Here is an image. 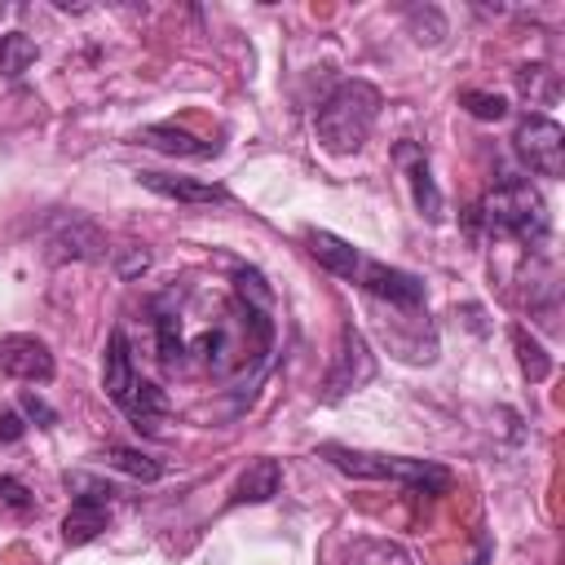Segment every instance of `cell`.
<instances>
[{
    "instance_id": "1",
    "label": "cell",
    "mask_w": 565,
    "mask_h": 565,
    "mask_svg": "<svg viewBox=\"0 0 565 565\" xmlns=\"http://www.w3.org/2000/svg\"><path fill=\"white\" fill-rule=\"evenodd\" d=\"M380 119V88L366 79H344L327 93V102L313 110V132L322 150L331 154H353L366 146L371 128Z\"/></svg>"
},
{
    "instance_id": "2",
    "label": "cell",
    "mask_w": 565,
    "mask_h": 565,
    "mask_svg": "<svg viewBox=\"0 0 565 565\" xmlns=\"http://www.w3.org/2000/svg\"><path fill=\"white\" fill-rule=\"evenodd\" d=\"M318 455L340 468L344 477H362V481H402L419 494H446L450 490V472L433 459H406V455H375V450H353V446H318Z\"/></svg>"
},
{
    "instance_id": "3",
    "label": "cell",
    "mask_w": 565,
    "mask_h": 565,
    "mask_svg": "<svg viewBox=\"0 0 565 565\" xmlns=\"http://www.w3.org/2000/svg\"><path fill=\"white\" fill-rule=\"evenodd\" d=\"M490 234H508L525 247H539L552 230V216H547V203L543 194L530 185V181H503L486 194V207H481Z\"/></svg>"
},
{
    "instance_id": "4",
    "label": "cell",
    "mask_w": 565,
    "mask_h": 565,
    "mask_svg": "<svg viewBox=\"0 0 565 565\" xmlns=\"http://www.w3.org/2000/svg\"><path fill=\"white\" fill-rule=\"evenodd\" d=\"M512 146L521 154V163L534 177H561L565 172V128L547 115H525L512 132Z\"/></svg>"
},
{
    "instance_id": "5",
    "label": "cell",
    "mask_w": 565,
    "mask_h": 565,
    "mask_svg": "<svg viewBox=\"0 0 565 565\" xmlns=\"http://www.w3.org/2000/svg\"><path fill=\"white\" fill-rule=\"evenodd\" d=\"M393 159H397V168L406 172V185H411V199H415V212L424 216V221H441L446 216V199H441V190H437V181H433V168H428V154H424V146H415V141H397L393 146Z\"/></svg>"
},
{
    "instance_id": "6",
    "label": "cell",
    "mask_w": 565,
    "mask_h": 565,
    "mask_svg": "<svg viewBox=\"0 0 565 565\" xmlns=\"http://www.w3.org/2000/svg\"><path fill=\"white\" fill-rule=\"evenodd\" d=\"M371 375H375V358H371L362 331H358V327H344V331H340V353H335V366L327 371V393H322V397L335 402V397H344L349 388L366 384Z\"/></svg>"
},
{
    "instance_id": "7",
    "label": "cell",
    "mask_w": 565,
    "mask_h": 565,
    "mask_svg": "<svg viewBox=\"0 0 565 565\" xmlns=\"http://www.w3.org/2000/svg\"><path fill=\"white\" fill-rule=\"evenodd\" d=\"M353 282H362L371 296H380V300H388L397 309H419L424 305V278L406 274V269H393L384 260H362Z\"/></svg>"
},
{
    "instance_id": "8",
    "label": "cell",
    "mask_w": 565,
    "mask_h": 565,
    "mask_svg": "<svg viewBox=\"0 0 565 565\" xmlns=\"http://www.w3.org/2000/svg\"><path fill=\"white\" fill-rule=\"evenodd\" d=\"M137 384H141V375H137V366H132V353H128V335L115 327L110 331V340H106V366H102V388H106V397L128 415L132 411V397H137Z\"/></svg>"
},
{
    "instance_id": "9",
    "label": "cell",
    "mask_w": 565,
    "mask_h": 565,
    "mask_svg": "<svg viewBox=\"0 0 565 565\" xmlns=\"http://www.w3.org/2000/svg\"><path fill=\"white\" fill-rule=\"evenodd\" d=\"M0 371L13 380H53V353L40 335H4L0 340Z\"/></svg>"
},
{
    "instance_id": "10",
    "label": "cell",
    "mask_w": 565,
    "mask_h": 565,
    "mask_svg": "<svg viewBox=\"0 0 565 565\" xmlns=\"http://www.w3.org/2000/svg\"><path fill=\"white\" fill-rule=\"evenodd\" d=\"M137 181L163 199L177 203H230V190L216 181H194V177H168V172H137Z\"/></svg>"
},
{
    "instance_id": "11",
    "label": "cell",
    "mask_w": 565,
    "mask_h": 565,
    "mask_svg": "<svg viewBox=\"0 0 565 565\" xmlns=\"http://www.w3.org/2000/svg\"><path fill=\"white\" fill-rule=\"evenodd\" d=\"M137 141L150 146V150L177 154V159H207V154H216V141H203V137H194V132H185L177 124H146L137 132Z\"/></svg>"
},
{
    "instance_id": "12",
    "label": "cell",
    "mask_w": 565,
    "mask_h": 565,
    "mask_svg": "<svg viewBox=\"0 0 565 565\" xmlns=\"http://www.w3.org/2000/svg\"><path fill=\"white\" fill-rule=\"evenodd\" d=\"M305 243H309V256H313L322 269H331V274H340V278H358L362 252H358L353 243H344V238L331 234V230H305Z\"/></svg>"
},
{
    "instance_id": "13",
    "label": "cell",
    "mask_w": 565,
    "mask_h": 565,
    "mask_svg": "<svg viewBox=\"0 0 565 565\" xmlns=\"http://www.w3.org/2000/svg\"><path fill=\"white\" fill-rule=\"evenodd\" d=\"M278 481H282V468H278V459H252V463L243 468V477L234 481V490H230V508H238V503H265V499H274V494H278Z\"/></svg>"
},
{
    "instance_id": "14",
    "label": "cell",
    "mask_w": 565,
    "mask_h": 565,
    "mask_svg": "<svg viewBox=\"0 0 565 565\" xmlns=\"http://www.w3.org/2000/svg\"><path fill=\"white\" fill-rule=\"evenodd\" d=\"M106 521H110V512H106V503H102V499L75 494V503H71V512H66V521H62V539H66L71 547L93 543V539L106 530Z\"/></svg>"
},
{
    "instance_id": "15",
    "label": "cell",
    "mask_w": 565,
    "mask_h": 565,
    "mask_svg": "<svg viewBox=\"0 0 565 565\" xmlns=\"http://www.w3.org/2000/svg\"><path fill=\"white\" fill-rule=\"evenodd\" d=\"M53 247H62V256H79V260H93V256H102V234L88 225V221H79V216H71L66 225H62V234H53Z\"/></svg>"
},
{
    "instance_id": "16",
    "label": "cell",
    "mask_w": 565,
    "mask_h": 565,
    "mask_svg": "<svg viewBox=\"0 0 565 565\" xmlns=\"http://www.w3.org/2000/svg\"><path fill=\"white\" fill-rule=\"evenodd\" d=\"M31 62H35V40H31V35H22V31L0 35V75H4V79L26 75Z\"/></svg>"
},
{
    "instance_id": "17",
    "label": "cell",
    "mask_w": 565,
    "mask_h": 565,
    "mask_svg": "<svg viewBox=\"0 0 565 565\" xmlns=\"http://www.w3.org/2000/svg\"><path fill=\"white\" fill-rule=\"evenodd\" d=\"M102 459H106L110 468L137 477V481H159V477H163V463H159V459H150V455H141V450H128V446H106Z\"/></svg>"
},
{
    "instance_id": "18",
    "label": "cell",
    "mask_w": 565,
    "mask_h": 565,
    "mask_svg": "<svg viewBox=\"0 0 565 565\" xmlns=\"http://www.w3.org/2000/svg\"><path fill=\"white\" fill-rule=\"evenodd\" d=\"M154 331H159V362H163L168 371H177V366H181V358H185L181 318H177L172 309H159V313H154Z\"/></svg>"
},
{
    "instance_id": "19",
    "label": "cell",
    "mask_w": 565,
    "mask_h": 565,
    "mask_svg": "<svg viewBox=\"0 0 565 565\" xmlns=\"http://www.w3.org/2000/svg\"><path fill=\"white\" fill-rule=\"evenodd\" d=\"M516 88H521V97H530V102H552V97H556V71H547L543 62L521 66V71H516Z\"/></svg>"
},
{
    "instance_id": "20",
    "label": "cell",
    "mask_w": 565,
    "mask_h": 565,
    "mask_svg": "<svg viewBox=\"0 0 565 565\" xmlns=\"http://www.w3.org/2000/svg\"><path fill=\"white\" fill-rule=\"evenodd\" d=\"M512 344H516V358H521V371H525L530 380H547V371H552V358L543 353V344H539L534 335H525L521 327L512 331Z\"/></svg>"
},
{
    "instance_id": "21",
    "label": "cell",
    "mask_w": 565,
    "mask_h": 565,
    "mask_svg": "<svg viewBox=\"0 0 565 565\" xmlns=\"http://www.w3.org/2000/svg\"><path fill=\"white\" fill-rule=\"evenodd\" d=\"M459 106L472 119H503L508 115V97L503 93H481V88H463L459 93Z\"/></svg>"
},
{
    "instance_id": "22",
    "label": "cell",
    "mask_w": 565,
    "mask_h": 565,
    "mask_svg": "<svg viewBox=\"0 0 565 565\" xmlns=\"http://www.w3.org/2000/svg\"><path fill=\"white\" fill-rule=\"evenodd\" d=\"M18 411H22L26 419H35L40 428H53V424H57V411H53L44 397H35V393H22V397H18Z\"/></svg>"
},
{
    "instance_id": "23",
    "label": "cell",
    "mask_w": 565,
    "mask_h": 565,
    "mask_svg": "<svg viewBox=\"0 0 565 565\" xmlns=\"http://www.w3.org/2000/svg\"><path fill=\"white\" fill-rule=\"evenodd\" d=\"M0 494H4V503H13L18 512L31 508V490H26L22 481H13V477H0Z\"/></svg>"
},
{
    "instance_id": "24",
    "label": "cell",
    "mask_w": 565,
    "mask_h": 565,
    "mask_svg": "<svg viewBox=\"0 0 565 565\" xmlns=\"http://www.w3.org/2000/svg\"><path fill=\"white\" fill-rule=\"evenodd\" d=\"M150 265V256L141 252V247H119V274L124 278H132V274H141Z\"/></svg>"
},
{
    "instance_id": "25",
    "label": "cell",
    "mask_w": 565,
    "mask_h": 565,
    "mask_svg": "<svg viewBox=\"0 0 565 565\" xmlns=\"http://www.w3.org/2000/svg\"><path fill=\"white\" fill-rule=\"evenodd\" d=\"M22 428H26V424H22V415H18V411H4V415H0V441H18V437H22Z\"/></svg>"
}]
</instances>
